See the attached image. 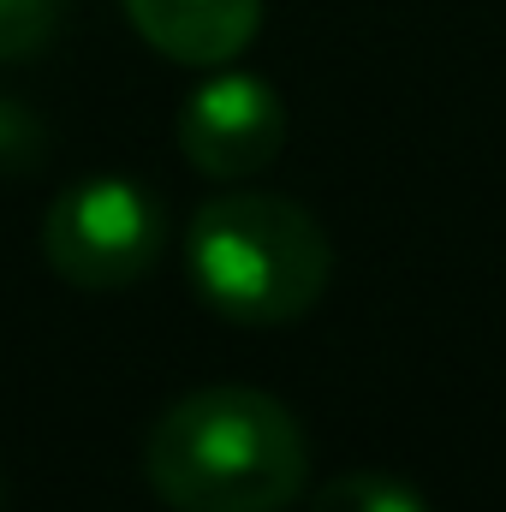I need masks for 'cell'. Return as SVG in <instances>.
Returning <instances> with one entry per match:
<instances>
[{"instance_id": "6da1fadb", "label": "cell", "mask_w": 506, "mask_h": 512, "mask_svg": "<svg viewBox=\"0 0 506 512\" xmlns=\"http://www.w3.org/2000/svg\"><path fill=\"white\" fill-rule=\"evenodd\" d=\"M143 477L173 512H286L310 489V441L262 387H191L155 417Z\"/></svg>"}, {"instance_id": "3957f363", "label": "cell", "mask_w": 506, "mask_h": 512, "mask_svg": "<svg viewBox=\"0 0 506 512\" xmlns=\"http://www.w3.org/2000/svg\"><path fill=\"white\" fill-rule=\"evenodd\" d=\"M42 256L78 292H120L167 256V215L149 185L96 173L54 197L42 221Z\"/></svg>"}, {"instance_id": "ba28073f", "label": "cell", "mask_w": 506, "mask_h": 512, "mask_svg": "<svg viewBox=\"0 0 506 512\" xmlns=\"http://www.w3.org/2000/svg\"><path fill=\"white\" fill-rule=\"evenodd\" d=\"M48 161V126L36 120L30 102L0 96V179H24Z\"/></svg>"}, {"instance_id": "8992f818", "label": "cell", "mask_w": 506, "mask_h": 512, "mask_svg": "<svg viewBox=\"0 0 506 512\" xmlns=\"http://www.w3.org/2000/svg\"><path fill=\"white\" fill-rule=\"evenodd\" d=\"M310 512H429L423 489H411L405 477H387V471H346V477H328Z\"/></svg>"}, {"instance_id": "277c9868", "label": "cell", "mask_w": 506, "mask_h": 512, "mask_svg": "<svg viewBox=\"0 0 506 512\" xmlns=\"http://www.w3.org/2000/svg\"><path fill=\"white\" fill-rule=\"evenodd\" d=\"M173 143L203 179H256L286 149V102L268 78L215 66L179 102Z\"/></svg>"}, {"instance_id": "5b68a950", "label": "cell", "mask_w": 506, "mask_h": 512, "mask_svg": "<svg viewBox=\"0 0 506 512\" xmlns=\"http://www.w3.org/2000/svg\"><path fill=\"white\" fill-rule=\"evenodd\" d=\"M131 30L173 66H233L262 30V0H120Z\"/></svg>"}, {"instance_id": "52a82bcc", "label": "cell", "mask_w": 506, "mask_h": 512, "mask_svg": "<svg viewBox=\"0 0 506 512\" xmlns=\"http://www.w3.org/2000/svg\"><path fill=\"white\" fill-rule=\"evenodd\" d=\"M66 6H72V0H0V66L36 60V54L60 36Z\"/></svg>"}, {"instance_id": "7a4b0ae2", "label": "cell", "mask_w": 506, "mask_h": 512, "mask_svg": "<svg viewBox=\"0 0 506 512\" xmlns=\"http://www.w3.org/2000/svg\"><path fill=\"white\" fill-rule=\"evenodd\" d=\"M185 274L215 316L239 328H286L322 304L334 245L304 203L274 191H227L191 215Z\"/></svg>"}]
</instances>
